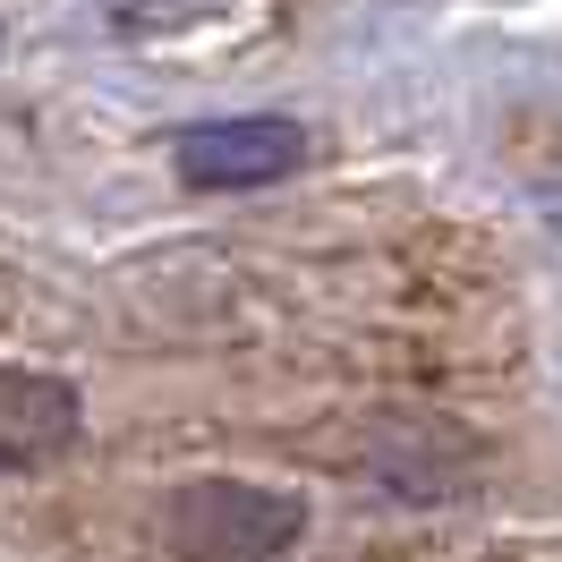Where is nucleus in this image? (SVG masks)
Returning <instances> with one entry per match:
<instances>
[{
    "label": "nucleus",
    "instance_id": "obj_3",
    "mask_svg": "<svg viewBox=\"0 0 562 562\" xmlns=\"http://www.w3.org/2000/svg\"><path fill=\"white\" fill-rule=\"evenodd\" d=\"M69 443H77V392L60 375L9 367L0 375V452H9V469H35L43 452H69Z\"/></svg>",
    "mask_w": 562,
    "mask_h": 562
},
{
    "label": "nucleus",
    "instance_id": "obj_4",
    "mask_svg": "<svg viewBox=\"0 0 562 562\" xmlns=\"http://www.w3.org/2000/svg\"><path fill=\"white\" fill-rule=\"evenodd\" d=\"M196 9H213V0H120V26H179Z\"/></svg>",
    "mask_w": 562,
    "mask_h": 562
},
{
    "label": "nucleus",
    "instance_id": "obj_2",
    "mask_svg": "<svg viewBox=\"0 0 562 562\" xmlns=\"http://www.w3.org/2000/svg\"><path fill=\"white\" fill-rule=\"evenodd\" d=\"M307 137L290 120H205L179 137V171L196 188H256V179H281L299 171Z\"/></svg>",
    "mask_w": 562,
    "mask_h": 562
},
{
    "label": "nucleus",
    "instance_id": "obj_1",
    "mask_svg": "<svg viewBox=\"0 0 562 562\" xmlns=\"http://www.w3.org/2000/svg\"><path fill=\"white\" fill-rule=\"evenodd\" d=\"M307 537V503L239 477H196L162 503V546L171 562H281Z\"/></svg>",
    "mask_w": 562,
    "mask_h": 562
}]
</instances>
